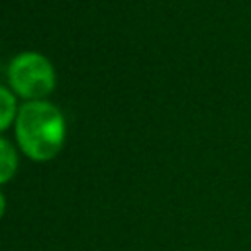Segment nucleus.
<instances>
[{
  "mask_svg": "<svg viewBox=\"0 0 251 251\" xmlns=\"http://www.w3.org/2000/svg\"><path fill=\"white\" fill-rule=\"evenodd\" d=\"M4 210H6V200H4V194L0 192V218L4 216Z\"/></svg>",
  "mask_w": 251,
  "mask_h": 251,
  "instance_id": "obj_5",
  "label": "nucleus"
},
{
  "mask_svg": "<svg viewBox=\"0 0 251 251\" xmlns=\"http://www.w3.org/2000/svg\"><path fill=\"white\" fill-rule=\"evenodd\" d=\"M20 149L33 161L53 159L65 141V120L59 108L43 100L25 102L16 116Z\"/></svg>",
  "mask_w": 251,
  "mask_h": 251,
  "instance_id": "obj_1",
  "label": "nucleus"
},
{
  "mask_svg": "<svg viewBox=\"0 0 251 251\" xmlns=\"http://www.w3.org/2000/svg\"><path fill=\"white\" fill-rule=\"evenodd\" d=\"M16 116L18 114H16V98H14V94L8 88L0 86V131L6 129L14 122Z\"/></svg>",
  "mask_w": 251,
  "mask_h": 251,
  "instance_id": "obj_4",
  "label": "nucleus"
},
{
  "mask_svg": "<svg viewBox=\"0 0 251 251\" xmlns=\"http://www.w3.org/2000/svg\"><path fill=\"white\" fill-rule=\"evenodd\" d=\"M18 169V157L10 141L0 137V184L8 182Z\"/></svg>",
  "mask_w": 251,
  "mask_h": 251,
  "instance_id": "obj_3",
  "label": "nucleus"
},
{
  "mask_svg": "<svg viewBox=\"0 0 251 251\" xmlns=\"http://www.w3.org/2000/svg\"><path fill=\"white\" fill-rule=\"evenodd\" d=\"M8 80L16 94L41 100L55 88V69L41 53H20L8 67Z\"/></svg>",
  "mask_w": 251,
  "mask_h": 251,
  "instance_id": "obj_2",
  "label": "nucleus"
}]
</instances>
